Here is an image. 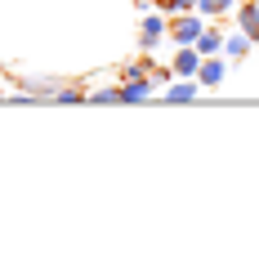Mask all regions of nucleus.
Listing matches in <instances>:
<instances>
[{
    "mask_svg": "<svg viewBox=\"0 0 259 259\" xmlns=\"http://www.w3.org/2000/svg\"><path fill=\"white\" fill-rule=\"evenodd\" d=\"M206 27H210L206 14H197V9H188V14H170V40H175V45H192Z\"/></svg>",
    "mask_w": 259,
    "mask_h": 259,
    "instance_id": "obj_1",
    "label": "nucleus"
},
{
    "mask_svg": "<svg viewBox=\"0 0 259 259\" xmlns=\"http://www.w3.org/2000/svg\"><path fill=\"white\" fill-rule=\"evenodd\" d=\"M165 36H170V18H165V14H152V9H143V18H139V50H143V54L156 50Z\"/></svg>",
    "mask_w": 259,
    "mask_h": 259,
    "instance_id": "obj_2",
    "label": "nucleus"
},
{
    "mask_svg": "<svg viewBox=\"0 0 259 259\" xmlns=\"http://www.w3.org/2000/svg\"><path fill=\"white\" fill-rule=\"evenodd\" d=\"M197 67H201V54H197V45H175V76H197Z\"/></svg>",
    "mask_w": 259,
    "mask_h": 259,
    "instance_id": "obj_3",
    "label": "nucleus"
},
{
    "mask_svg": "<svg viewBox=\"0 0 259 259\" xmlns=\"http://www.w3.org/2000/svg\"><path fill=\"white\" fill-rule=\"evenodd\" d=\"M237 27L259 45V0H241V5H237Z\"/></svg>",
    "mask_w": 259,
    "mask_h": 259,
    "instance_id": "obj_4",
    "label": "nucleus"
},
{
    "mask_svg": "<svg viewBox=\"0 0 259 259\" xmlns=\"http://www.w3.org/2000/svg\"><path fill=\"white\" fill-rule=\"evenodd\" d=\"M197 94H201V80L197 76H179L175 85H165V99H170V103H192Z\"/></svg>",
    "mask_w": 259,
    "mask_h": 259,
    "instance_id": "obj_5",
    "label": "nucleus"
},
{
    "mask_svg": "<svg viewBox=\"0 0 259 259\" xmlns=\"http://www.w3.org/2000/svg\"><path fill=\"white\" fill-rule=\"evenodd\" d=\"M224 72H228V63L219 58V54H210V58H201V67H197V80H201V90H214L219 80H224Z\"/></svg>",
    "mask_w": 259,
    "mask_h": 259,
    "instance_id": "obj_6",
    "label": "nucleus"
},
{
    "mask_svg": "<svg viewBox=\"0 0 259 259\" xmlns=\"http://www.w3.org/2000/svg\"><path fill=\"white\" fill-rule=\"evenodd\" d=\"M152 94V76H125L121 85V103H143Z\"/></svg>",
    "mask_w": 259,
    "mask_h": 259,
    "instance_id": "obj_7",
    "label": "nucleus"
},
{
    "mask_svg": "<svg viewBox=\"0 0 259 259\" xmlns=\"http://www.w3.org/2000/svg\"><path fill=\"white\" fill-rule=\"evenodd\" d=\"M192 45H197V54H201V58H210V54H224V31H219V27H206V31H201Z\"/></svg>",
    "mask_w": 259,
    "mask_h": 259,
    "instance_id": "obj_8",
    "label": "nucleus"
},
{
    "mask_svg": "<svg viewBox=\"0 0 259 259\" xmlns=\"http://www.w3.org/2000/svg\"><path fill=\"white\" fill-rule=\"evenodd\" d=\"M250 45H255V40H250V36H246V31H233V36H224V58H246V54H250Z\"/></svg>",
    "mask_w": 259,
    "mask_h": 259,
    "instance_id": "obj_9",
    "label": "nucleus"
},
{
    "mask_svg": "<svg viewBox=\"0 0 259 259\" xmlns=\"http://www.w3.org/2000/svg\"><path fill=\"white\" fill-rule=\"evenodd\" d=\"M237 5H241V0H197V14L219 18V14H237Z\"/></svg>",
    "mask_w": 259,
    "mask_h": 259,
    "instance_id": "obj_10",
    "label": "nucleus"
},
{
    "mask_svg": "<svg viewBox=\"0 0 259 259\" xmlns=\"http://www.w3.org/2000/svg\"><path fill=\"white\" fill-rule=\"evenodd\" d=\"M90 103H121V85H107V90H90Z\"/></svg>",
    "mask_w": 259,
    "mask_h": 259,
    "instance_id": "obj_11",
    "label": "nucleus"
},
{
    "mask_svg": "<svg viewBox=\"0 0 259 259\" xmlns=\"http://www.w3.org/2000/svg\"><path fill=\"white\" fill-rule=\"evenodd\" d=\"M161 9L165 14H188V9H197V0H161Z\"/></svg>",
    "mask_w": 259,
    "mask_h": 259,
    "instance_id": "obj_12",
    "label": "nucleus"
}]
</instances>
